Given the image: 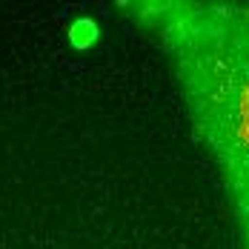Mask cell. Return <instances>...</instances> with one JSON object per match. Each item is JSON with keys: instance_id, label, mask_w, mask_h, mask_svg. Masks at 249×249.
Listing matches in <instances>:
<instances>
[{"instance_id": "6da1fadb", "label": "cell", "mask_w": 249, "mask_h": 249, "mask_svg": "<svg viewBox=\"0 0 249 249\" xmlns=\"http://www.w3.org/2000/svg\"><path fill=\"white\" fill-rule=\"evenodd\" d=\"M118 9L169 63L249 249V0H126Z\"/></svg>"}]
</instances>
